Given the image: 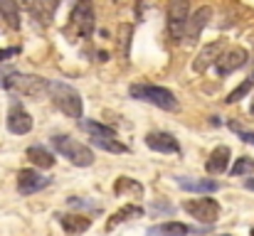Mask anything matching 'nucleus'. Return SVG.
<instances>
[{
    "mask_svg": "<svg viewBox=\"0 0 254 236\" xmlns=\"http://www.w3.org/2000/svg\"><path fill=\"white\" fill-rule=\"evenodd\" d=\"M227 165H230V148L227 145H220V148H215L210 153L207 162H205V170L210 175H222L227 170Z\"/></svg>",
    "mask_w": 254,
    "mask_h": 236,
    "instance_id": "nucleus-16",
    "label": "nucleus"
},
{
    "mask_svg": "<svg viewBox=\"0 0 254 236\" xmlns=\"http://www.w3.org/2000/svg\"><path fill=\"white\" fill-rule=\"evenodd\" d=\"M252 89H254V72L245 79V81H242V84H240V86H237V89H235V91H232V94L225 98V101H227V103H237V101H240V98H245Z\"/></svg>",
    "mask_w": 254,
    "mask_h": 236,
    "instance_id": "nucleus-25",
    "label": "nucleus"
},
{
    "mask_svg": "<svg viewBox=\"0 0 254 236\" xmlns=\"http://www.w3.org/2000/svg\"><path fill=\"white\" fill-rule=\"evenodd\" d=\"M146 145L153 150V153H173V155H180V143L166 133V131H153L146 136Z\"/></svg>",
    "mask_w": 254,
    "mask_h": 236,
    "instance_id": "nucleus-13",
    "label": "nucleus"
},
{
    "mask_svg": "<svg viewBox=\"0 0 254 236\" xmlns=\"http://www.w3.org/2000/svg\"><path fill=\"white\" fill-rule=\"evenodd\" d=\"M91 145H96L106 153H128V148L119 138H91Z\"/></svg>",
    "mask_w": 254,
    "mask_h": 236,
    "instance_id": "nucleus-24",
    "label": "nucleus"
},
{
    "mask_svg": "<svg viewBox=\"0 0 254 236\" xmlns=\"http://www.w3.org/2000/svg\"><path fill=\"white\" fill-rule=\"evenodd\" d=\"M114 192L121 197H143V185L133 177H119L114 182Z\"/></svg>",
    "mask_w": 254,
    "mask_h": 236,
    "instance_id": "nucleus-20",
    "label": "nucleus"
},
{
    "mask_svg": "<svg viewBox=\"0 0 254 236\" xmlns=\"http://www.w3.org/2000/svg\"><path fill=\"white\" fill-rule=\"evenodd\" d=\"M128 94L138 101H146L156 108L163 111H178V98L173 96V91L163 89V86H153V84H133L128 89Z\"/></svg>",
    "mask_w": 254,
    "mask_h": 236,
    "instance_id": "nucleus-3",
    "label": "nucleus"
},
{
    "mask_svg": "<svg viewBox=\"0 0 254 236\" xmlns=\"http://www.w3.org/2000/svg\"><path fill=\"white\" fill-rule=\"evenodd\" d=\"M7 131L10 133H15V136H25V133H30L32 131V116L15 101L12 106H10V111H7Z\"/></svg>",
    "mask_w": 254,
    "mask_h": 236,
    "instance_id": "nucleus-10",
    "label": "nucleus"
},
{
    "mask_svg": "<svg viewBox=\"0 0 254 236\" xmlns=\"http://www.w3.org/2000/svg\"><path fill=\"white\" fill-rule=\"evenodd\" d=\"M220 236H232V234H220Z\"/></svg>",
    "mask_w": 254,
    "mask_h": 236,
    "instance_id": "nucleus-31",
    "label": "nucleus"
},
{
    "mask_svg": "<svg viewBox=\"0 0 254 236\" xmlns=\"http://www.w3.org/2000/svg\"><path fill=\"white\" fill-rule=\"evenodd\" d=\"M230 128H232V131H235V133L245 141V143H252V145H254V133H252V131H245V128H240L237 123H230Z\"/></svg>",
    "mask_w": 254,
    "mask_h": 236,
    "instance_id": "nucleus-27",
    "label": "nucleus"
},
{
    "mask_svg": "<svg viewBox=\"0 0 254 236\" xmlns=\"http://www.w3.org/2000/svg\"><path fill=\"white\" fill-rule=\"evenodd\" d=\"M15 54H20V49H17V47H10V49H0V62H5V59H10V57H15Z\"/></svg>",
    "mask_w": 254,
    "mask_h": 236,
    "instance_id": "nucleus-28",
    "label": "nucleus"
},
{
    "mask_svg": "<svg viewBox=\"0 0 254 236\" xmlns=\"http://www.w3.org/2000/svg\"><path fill=\"white\" fill-rule=\"evenodd\" d=\"M247 59H250V54H247V49H242V47L225 49V52H222V57H220V59H217V64H215V72H217L220 77H227V74H232V72L242 69V67L247 64Z\"/></svg>",
    "mask_w": 254,
    "mask_h": 236,
    "instance_id": "nucleus-7",
    "label": "nucleus"
},
{
    "mask_svg": "<svg viewBox=\"0 0 254 236\" xmlns=\"http://www.w3.org/2000/svg\"><path fill=\"white\" fill-rule=\"evenodd\" d=\"M190 17V0H170L168 2V32L173 40L185 35V25Z\"/></svg>",
    "mask_w": 254,
    "mask_h": 236,
    "instance_id": "nucleus-6",
    "label": "nucleus"
},
{
    "mask_svg": "<svg viewBox=\"0 0 254 236\" xmlns=\"http://www.w3.org/2000/svg\"><path fill=\"white\" fill-rule=\"evenodd\" d=\"M79 126L84 128L91 138H116V131L104 126V123H96V121H79Z\"/></svg>",
    "mask_w": 254,
    "mask_h": 236,
    "instance_id": "nucleus-23",
    "label": "nucleus"
},
{
    "mask_svg": "<svg viewBox=\"0 0 254 236\" xmlns=\"http://www.w3.org/2000/svg\"><path fill=\"white\" fill-rule=\"evenodd\" d=\"M27 157H30L32 165H37V167H42V170L55 167V157H52V153L45 150L42 145H30V148H27Z\"/></svg>",
    "mask_w": 254,
    "mask_h": 236,
    "instance_id": "nucleus-21",
    "label": "nucleus"
},
{
    "mask_svg": "<svg viewBox=\"0 0 254 236\" xmlns=\"http://www.w3.org/2000/svg\"><path fill=\"white\" fill-rule=\"evenodd\" d=\"M2 89L12 91V94H22L30 98H40L42 94H50V81L42 77H32V74H17L10 72L2 79Z\"/></svg>",
    "mask_w": 254,
    "mask_h": 236,
    "instance_id": "nucleus-2",
    "label": "nucleus"
},
{
    "mask_svg": "<svg viewBox=\"0 0 254 236\" xmlns=\"http://www.w3.org/2000/svg\"><path fill=\"white\" fill-rule=\"evenodd\" d=\"M136 217H143V207H138V204H126V207H121V209L106 222V232H114L119 224H124V222H128V219H136Z\"/></svg>",
    "mask_w": 254,
    "mask_h": 236,
    "instance_id": "nucleus-18",
    "label": "nucleus"
},
{
    "mask_svg": "<svg viewBox=\"0 0 254 236\" xmlns=\"http://www.w3.org/2000/svg\"><path fill=\"white\" fill-rule=\"evenodd\" d=\"M210 20H212V7H210V5H202L200 10H195V12L188 17L185 40H188V42H195V40L202 35V30L210 25Z\"/></svg>",
    "mask_w": 254,
    "mask_h": 236,
    "instance_id": "nucleus-9",
    "label": "nucleus"
},
{
    "mask_svg": "<svg viewBox=\"0 0 254 236\" xmlns=\"http://www.w3.org/2000/svg\"><path fill=\"white\" fill-rule=\"evenodd\" d=\"M190 229L180 222H163V224H153L148 227L146 236H188Z\"/></svg>",
    "mask_w": 254,
    "mask_h": 236,
    "instance_id": "nucleus-19",
    "label": "nucleus"
},
{
    "mask_svg": "<svg viewBox=\"0 0 254 236\" xmlns=\"http://www.w3.org/2000/svg\"><path fill=\"white\" fill-rule=\"evenodd\" d=\"M222 52H225V42H222V40H220V42H210V45H205V47L200 49V54L195 57V62H192V72L202 74L207 67L217 64V59L222 57Z\"/></svg>",
    "mask_w": 254,
    "mask_h": 236,
    "instance_id": "nucleus-12",
    "label": "nucleus"
},
{
    "mask_svg": "<svg viewBox=\"0 0 254 236\" xmlns=\"http://www.w3.org/2000/svg\"><path fill=\"white\" fill-rule=\"evenodd\" d=\"M0 17L7 22V27L20 30V10L15 0H0Z\"/></svg>",
    "mask_w": 254,
    "mask_h": 236,
    "instance_id": "nucleus-22",
    "label": "nucleus"
},
{
    "mask_svg": "<svg viewBox=\"0 0 254 236\" xmlns=\"http://www.w3.org/2000/svg\"><path fill=\"white\" fill-rule=\"evenodd\" d=\"M250 111H252V113H254V98H252V103H250Z\"/></svg>",
    "mask_w": 254,
    "mask_h": 236,
    "instance_id": "nucleus-30",
    "label": "nucleus"
},
{
    "mask_svg": "<svg viewBox=\"0 0 254 236\" xmlns=\"http://www.w3.org/2000/svg\"><path fill=\"white\" fill-rule=\"evenodd\" d=\"M52 148H55L57 153H62V157H67V160H69L72 165H77V167L94 165L91 148L84 145V143H79V141H74V138H69V136H55V138H52Z\"/></svg>",
    "mask_w": 254,
    "mask_h": 236,
    "instance_id": "nucleus-4",
    "label": "nucleus"
},
{
    "mask_svg": "<svg viewBox=\"0 0 254 236\" xmlns=\"http://www.w3.org/2000/svg\"><path fill=\"white\" fill-rule=\"evenodd\" d=\"M52 180L45 177L42 172H35V170H20L17 172V192L20 194H35L40 189H45Z\"/></svg>",
    "mask_w": 254,
    "mask_h": 236,
    "instance_id": "nucleus-11",
    "label": "nucleus"
},
{
    "mask_svg": "<svg viewBox=\"0 0 254 236\" xmlns=\"http://www.w3.org/2000/svg\"><path fill=\"white\" fill-rule=\"evenodd\" d=\"M252 236H254V229H252Z\"/></svg>",
    "mask_w": 254,
    "mask_h": 236,
    "instance_id": "nucleus-32",
    "label": "nucleus"
},
{
    "mask_svg": "<svg viewBox=\"0 0 254 236\" xmlns=\"http://www.w3.org/2000/svg\"><path fill=\"white\" fill-rule=\"evenodd\" d=\"M60 224L69 236H79L91 227V219L86 214H60Z\"/></svg>",
    "mask_w": 254,
    "mask_h": 236,
    "instance_id": "nucleus-15",
    "label": "nucleus"
},
{
    "mask_svg": "<svg viewBox=\"0 0 254 236\" xmlns=\"http://www.w3.org/2000/svg\"><path fill=\"white\" fill-rule=\"evenodd\" d=\"M232 177H245V175H252L254 172V160L252 157H237V162L232 165Z\"/></svg>",
    "mask_w": 254,
    "mask_h": 236,
    "instance_id": "nucleus-26",
    "label": "nucleus"
},
{
    "mask_svg": "<svg viewBox=\"0 0 254 236\" xmlns=\"http://www.w3.org/2000/svg\"><path fill=\"white\" fill-rule=\"evenodd\" d=\"M30 7L35 12V17L42 22V25H50L57 15V7H60V0H30Z\"/></svg>",
    "mask_w": 254,
    "mask_h": 236,
    "instance_id": "nucleus-17",
    "label": "nucleus"
},
{
    "mask_svg": "<svg viewBox=\"0 0 254 236\" xmlns=\"http://www.w3.org/2000/svg\"><path fill=\"white\" fill-rule=\"evenodd\" d=\"M72 25L82 37H89L94 32V5H91V0H77V5L72 10Z\"/></svg>",
    "mask_w": 254,
    "mask_h": 236,
    "instance_id": "nucleus-8",
    "label": "nucleus"
},
{
    "mask_svg": "<svg viewBox=\"0 0 254 236\" xmlns=\"http://www.w3.org/2000/svg\"><path fill=\"white\" fill-rule=\"evenodd\" d=\"M178 185L180 189L185 192H197V194H212L220 189V182L217 180H210V177H178Z\"/></svg>",
    "mask_w": 254,
    "mask_h": 236,
    "instance_id": "nucleus-14",
    "label": "nucleus"
},
{
    "mask_svg": "<svg viewBox=\"0 0 254 236\" xmlns=\"http://www.w3.org/2000/svg\"><path fill=\"white\" fill-rule=\"evenodd\" d=\"M183 209H185L190 217H195L197 222H202V224H212V222L220 219V204H217V199H212V197L188 199V202H183Z\"/></svg>",
    "mask_w": 254,
    "mask_h": 236,
    "instance_id": "nucleus-5",
    "label": "nucleus"
},
{
    "mask_svg": "<svg viewBox=\"0 0 254 236\" xmlns=\"http://www.w3.org/2000/svg\"><path fill=\"white\" fill-rule=\"evenodd\" d=\"M50 96L62 113H67L69 118H82L84 101L77 89H72L69 84H62V81H50Z\"/></svg>",
    "mask_w": 254,
    "mask_h": 236,
    "instance_id": "nucleus-1",
    "label": "nucleus"
},
{
    "mask_svg": "<svg viewBox=\"0 0 254 236\" xmlns=\"http://www.w3.org/2000/svg\"><path fill=\"white\" fill-rule=\"evenodd\" d=\"M245 187H247V189H252V192H254V177H250V180L245 182Z\"/></svg>",
    "mask_w": 254,
    "mask_h": 236,
    "instance_id": "nucleus-29",
    "label": "nucleus"
}]
</instances>
